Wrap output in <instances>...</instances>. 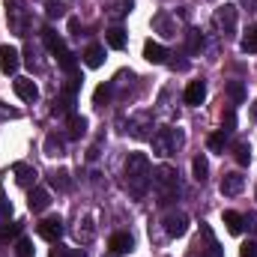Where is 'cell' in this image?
Wrapping results in <instances>:
<instances>
[{
    "instance_id": "1",
    "label": "cell",
    "mask_w": 257,
    "mask_h": 257,
    "mask_svg": "<svg viewBox=\"0 0 257 257\" xmlns=\"http://www.w3.org/2000/svg\"><path fill=\"white\" fill-rule=\"evenodd\" d=\"M153 183V171H150V159L144 153H132L126 159V186L135 197H144L147 186Z\"/></svg>"
},
{
    "instance_id": "2",
    "label": "cell",
    "mask_w": 257,
    "mask_h": 257,
    "mask_svg": "<svg viewBox=\"0 0 257 257\" xmlns=\"http://www.w3.org/2000/svg\"><path fill=\"white\" fill-rule=\"evenodd\" d=\"M150 141H153V153L162 156V159H168V156H174V153L183 147L186 135H183L180 128H159Z\"/></svg>"
},
{
    "instance_id": "3",
    "label": "cell",
    "mask_w": 257,
    "mask_h": 257,
    "mask_svg": "<svg viewBox=\"0 0 257 257\" xmlns=\"http://www.w3.org/2000/svg\"><path fill=\"white\" fill-rule=\"evenodd\" d=\"M153 186H156V189H159V194H162V203H168V200H174V194H180L177 171H174L171 165L156 168V174H153Z\"/></svg>"
},
{
    "instance_id": "4",
    "label": "cell",
    "mask_w": 257,
    "mask_h": 257,
    "mask_svg": "<svg viewBox=\"0 0 257 257\" xmlns=\"http://www.w3.org/2000/svg\"><path fill=\"white\" fill-rule=\"evenodd\" d=\"M236 18H239V9H236L233 3H224V6L215 9V24H218V30H221L227 39L236 36Z\"/></svg>"
},
{
    "instance_id": "5",
    "label": "cell",
    "mask_w": 257,
    "mask_h": 257,
    "mask_svg": "<svg viewBox=\"0 0 257 257\" xmlns=\"http://www.w3.org/2000/svg\"><path fill=\"white\" fill-rule=\"evenodd\" d=\"M6 18H9L12 33H18V36L27 33V9H24V0H6Z\"/></svg>"
},
{
    "instance_id": "6",
    "label": "cell",
    "mask_w": 257,
    "mask_h": 257,
    "mask_svg": "<svg viewBox=\"0 0 257 257\" xmlns=\"http://www.w3.org/2000/svg\"><path fill=\"white\" fill-rule=\"evenodd\" d=\"M189 230V215L186 212H168L165 215V233L168 236H186Z\"/></svg>"
},
{
    "instance_id": "7",
    "label": "cell",
    "mask_w": 257,
    "mask_h": 257,
    "mask_svg": "<svg viewBox=\"0 0 257 257\" xmlns=\"http://www.w3.org/2000/svg\"><path fill=\"white\" fill-rule=\"evenodd\" d=\"M39 236L48 239V242H57V239L63 236V221H60V215L42 218V221H39Z\"/></svg>"
},
{
    "instance_id": "8",
    "label": "cell",
    "mask_w": 257,
    "mask_h": 257,
    "mask_svg": "<svg viewBox=\"0 0 257 257\" xmlns=\"http://www.w3.org/2000/svg\"><path fill=\"white\" fill-rule=\"evenodd\" d=\"M15 96L21 99V102H36L39 99V87L30 81V78H15Z\"/></svg>"
},
{
    "instance_id": "9",
    "label": "cell",
    "mask_w": 257,
    "mask_h": 257,
    "mask_svg": "<svg viewBox=\"0 0 257 257\" xmlns=\"http://www.w3.org/2000/svg\"><path fill=\"white\" fill-rule=\"evenodd\" d=\"M242 189H245V177L242 174H224L221 177V194L233 197V194H239Z\"/></svg>"
},
{
    "instance_id": "10",
    "label": "cell",
    "mask_w": 257,
    "mask_h": 257,
    "mask_svg": "<svg viewBox=\"0 0 257 257\" xmlns=\"http://www.w3.org/2000/svg\"><path fill=\"white\" fill-rule=\"evenodd\" d=\"M18 63H21L18 48H12V45H0V69H3V72H15Z\"/></svg>"
},
{
    "instance_id": "11",
    "label": "cell",
    "mask_w": 257,
    "mask_h": 257,
    "mask_svg": "<svg viewBox=\"0 0 257 257\" xmlns=\"http://www.w3.org/2000/svg\"><path fill=\"white\" fill-rule=\"evenodd\" d=\"M12 174H15L18 186H24V189L36 183V168H30V165H24V162H18V165L12 168Z\"/></svg>"
},
{
    "instance_id": "12",
    "label": "cell",
    "mask_w": 257,
    "mask_h": 257,
    "mask_svg": "<svg viewBox=\"0 0 257 257\" xmlns=\"http://www.w3.org/2000/svg\"><path fill=\"white\" fill-rule=\"evenodd\" d=\"M203 99H206V84L203 81H192L186 87V105H203Z\"/></svg>"
},
{
    "instance_id": "13",
    "label": "cell",
    "mask_w": 257,
    "mask_h": 257,
    "mask_svg": "<svg viewBox=\"0 0 257 257\" xmlns=\"http://www.w3.org/2000/svg\"><path fill=\"white\" fill-rule=\"evenodd\" d=\"M144 60H147V63H165V60H168V51H165L159 42L150 39V42L144 45Z\"/></svg>"
},
{
    "instance_id": "14",
    "label": "cell",
    "mask_w": 257,
    "mask_h": 257,
    "mask_svg": "<svg viewBox=\"0 0 257 257\" xmlns=\"http://www.w3.org/2000/svg\"><path fill=\"white\" fill-rule=\"evenodd\" d=\"M108 248H111L114 254H128V251L135 248V242H132V236H128V233H114V236H111V242H108Z\"/></svg>"
},
{
    "instance_id": "15",
    "label": "cell",
    "mask_w": 257,
    "mask_h": 257,
    "mask_svg": "<svg viewBox=\"0 0 257 257\" xmlns=\"http://www.w3.org/2000/svg\"><path fill=\"white\" fill-rule=\"evenodd\" d=\"M48 203H51V192H48V189H33V192H30V209H33V212L48 209Z\"/></svg>"
},
{
    "instance_id": "16",
    "label": "cell",
    "mask_w": 257,
    "mask_h": 257,
    "mask_svg": "<svg viewBox=\"0 0 257 257\" xmlns=\"http://www.w3.org/2000/svg\"><path fill=\"white\" fill-rule=\"evenodd\" d=\"M84 63L90 66V69H99V66L105 63V48H102V45H90V48L84 51Z\"/></svg>"
},
{
    "instance_id": "17",
    "label": "cell",
    "mask_w": 257,
    "mask_h": 257,
    "mask_svg": "<svg viewBox=\"0 0 257 257\" xmlns=\"http://www.w3.org/2000/svg\"><path fill=\"white\" fill-rule=\"evenodd\" d=\"M224 224H227V230H230L233 236H239V233H242V227H245V215H239V212L227 209V212H224Z\"/></svg>"
},
{
    "instance_id": "18",
    "label": "cell",
    "mask_w": 257,
    "mask_h": 257,
    "mask_svg": "<svg viewBox=\"0 0 257 257\" xmlns=\"http://www.w3.org/2000/svg\"><path fill=\"white\" fill-rule=\"evenodd\" d=\"M45 45H48V51H51L54 57H63L66 51H69V48L63 45V39H60L54 30H45Z\"/></svg>"
},
{
    "instance_id": "19",
    "label": "cell",
    "mask_w": 257,
    "mask_h": 257,
    "mask_svg": "<svg viewBox=\"0 0 257 257\" xmlns=\"http://www.w3.org/2000/svg\"><path fill=\"white\" fill-rule=\"evenodd\" d=\"M147 126H150V114H141L132 126H128V132H132V138H153L150 132H147Z\"/></svg>"
},
{
    "instance_id": "20",
    "label": "cell",
    "mask_w": 257,
    "mask_h": 257,
    "mask_svg": "<svg viewBox=\"0 0 257 257\" xmlns=\"http://www.w3.org/2000/svg\"><path fill=\"white\" fill-rule=\"evenodd\" d=\"M192 171H194V180H197V183H206V174H209V162H206V156H197V159H194Z\"/></svg>"
},
{
    "instance_id": "21",
    "label": "cell",
    "mask_w": 257,
    "mask_h": 257,
    "mask_svg": "<svg viewBox=\"0 0 257 257\" xmlns=\"http://www.w3.org/2000/svg\"><path fill=\"white\" fill-rule=\"evenodd\" d=\"M108 45L117 48V51L126 48V30H123V27H111V30H108Z\"/></svg>"
},
{
    "instance_id": "22",
    "label": "cell",
    "mask_w": 257,
    "mask_h": 257,
    "mask_svg": "<svg viewBox=\"0 0 257 257\" xmlns=\"http://www.w3.org/2000/svg\"><path fill=\"white\" fill-rule=\"evenodd\" d=\"M224 144H227V138H224V128H221V132H215V135H209V138H206V147H209V150H212V153H221V150H224Z\"/></svg>"
},
{
    "instance_id": "23",
    "label": "cell",
    "mask_w": 257,
    "mask_h": 257,
    "mask_svg": "<svg viewBox=\"0 0 257 257\" xmlns=\"http://www.w3.org/2000/svg\"><path fill=\"white\" fill-rule=\"evenodd\" d=\"M153 24L165 33V36H177V27H171V21H168V15H156L153 18Z\"/></svg>"
},
{
    "instance_id": "24",
    "label": "cell",
    "mask_w": 257,
    "mask_h": 257,
    "mask_svg": "<svg viewBox=\"0 0 257 257\" xmlns=\"http://www.w3.org/2000/svg\"><path fill=\"white\" fill-rule=\"evenodd\" d=\"M15 254L18 257H33V242H30L27 236H21V239L15 242Z\"/></svg>"
},
{
    "instance_id": "25",
    "label": "cell",
    "mask_w": 257,
    "mask_h": 257,
    "mask_svg": "<svg viewBox=\"0 0 257 257\" xmlns=\"http://www.w3.org/2000/svg\"><path fill=\"white\" fill-rule=\"evenodd\" d=\"M69 128H72V135H75V138H81V135H84V128H87V120H84V117H78V114H72V117H69Z\"/></svg>"
},
{
    "instance_id": "26",
    "label": "cell",
    "mask_w": 257,
    "mask_h": 257,
    "mask_svg": "<svg viewBox=\"0 0 257 257\" xmlns=\"http://www.w3.org/2000/svg\"><path fill=\"white\" fill-rule=\"evenodd\" d=\"M227 96H230L233 102H242V99H245V90H242V84H239V81H230V84H227Z\"/></svg>"
},
{
    "instance_id": "27",
    "label": "cell",
    "mask_w": 257,
    "mask_h": 257,
    "mask_svg": "<svg viewBox=\"0 0 257 257\" xmlns=\"http://www.w3.org/2000/svg\"><path fill=\"white\" fill-rule=\"evenodd\" d=\"M233 156H236L239 165H248V162H251V150H248L245 144H236V147H233Z\"/></svg>"
},
{
    "instance_id": "28",
    "label": "cell",
    "mask_w": 257,
    "mask_h": 257,
    "mask_svg": "<svg viewBox=\"0 0 257 257\" xmlns=\"http://www.w3.org/2000/svg\"><path fill=\"white\" fill-rule=\"evenodd\" d=\"M242 51H245V54H254L257 51V27H251V33L242 39Z\"/></svg>"
},
{
    "instance_id": "29",
    "label": "cell",
    "mask_w": 257,
    "mask_h": 257,
    "mask_svg": "<svg viewBox=\"0 0 257 257\" xmlns=\"http://www.w3.org/2000/svg\"><path fill=\"white\" fill-rule=\"evenodd\" d=\"M45 147H48V156H60V153H63V141H60L57 135H51V138L45 141Z\"/></svg>"
},
{
    "instance_id": "30",
    "label": "cell",
    "mask_w": 257,
    "mask_h": 257,
    "mask_svg": "<svg viewBox=\"0 0 257 257\" xmlns=\"http://www.w3.org/2000/svg\"><path fill=\"white\" fill-rule=\"evenodd\" d=\"M51 257H87V254L78 251V248H63V245H57V248L51 251Z\"/></svg>"
},
{
    "instance_id": "31",
    "label": "cell",
    "mask_w": 257,
    "mask_h": 257,
    "mask_svg": "<svg viewBox=\"0 0 257 257\" xmlns=\"http://www.w3.org/2000/svg\"><path fill=\"white\" fill-rule=\"evenodd\" d=\"M51 183H54L57 189H69V174H66V171H54V177H51Z\"/></svg>"
},
{
    "instance_id": "32",
    "label": "cell",
    "mask_w": 257,
    "mask_h": 257,
    "mask_svg": "<svg viewBox=\"0 0 257 257\" xmlns=\"http://www.w3.org/2000/svg\"><path fill=\"white\" fill-rule=\"evenodd\" d=\"M239 257H257V242H251V239H248V242L239 248Z\"/></svg>"
},
{
    "instance_id": "33",
    "label": "cell",
    "mask_w": 257,
    "mask_h": 257,
    "mask_svg": "<svg viewBox=\"0 0 257 257\" xmlns=\"http://www.w3.org/2000/svg\"><path fill=\"white\" fill-rule=\"evenodd\" d=\"M48 15H51V18H63L66 6H60V3H48Z\"/></svg>"
},
{
    "instance_id": "34",
    "label": "cell",
    "mask_w": 257,
    "mask_h": 257,
    "mask_svg": "<svg viewBox=\"0 0 257 257\" xmlns=\"http://www.w3.org/2000/svg\"><path fill=\"white\" fill-rule=\"evenodd\" d=\"M9 215H12V203L0 194V218H9Z\"/></svg>"
},
{
    "instance_id": "35",
    "label": "cell",
    "mask_w": 257,
    "mask_h": 257,
    "mask_svg": "<svg viewBox=\"0 0 257 257\" xmlns=\"http://www.w3.org/2000/svg\"><path fill=\"white\" fill-rule=\"evenodd\" d=\"M18 233V224H6L3 227V239H9V236H15Z\"/></svg>"
},
{
    "instance_id": "36",
    "label": "cell",
    "mask_w": 257,
    "mask_h": 257,
    "mask_svg": "<svg viewBox=\"0 0 257 257\" xmlns=\"http://www.w3.org/2000/svg\"><path fill=\"white\" fill-rule=\"evenodd\" d=\"M224 126H227V128L236 126V114H233V111H227V114H224Z\"/></svg>"
},
{
    "instance_id": "37",
    "label": "cell",
    "mask_w": 257,
    "mask_h": 257,
    "mask_svg": "<svg viewBox=\"0 0 257 257\" xmlns=\"http://www.w3.org/2000/svg\"><path fill=\"white\" fill-rule=\"evenodd\" d=\"M102 99H108V87H99V90H96V105H99Z\"/></svg>"
},
{
    "instance_id": "38",
    "label": "cell",
    "mask_w": 257,
    "mask_h": 257,
    "mask_svg": "<svg viewBox=\"0 0 257 257\" xmlns=\"http://www.w3.org/2000/svg\"><path fill=\"white\" fill-rule=\"evenodd\" d=\"M197 45H200V36H197V33H192V36H189V48H192V51H197Z\"/></svg>"
},
{
    "instance_id": "39",
    "label": "cell",
    "mask_w": 257,
    "mask_h": 257,
    "mask_svg": "<svg viewBox=\"0 0 257 257\" xmlns=\"http://www.w3.org/2000/svg\"><path fill=\"white\" fill-rule=\"evenodd\" d=\"M254 120H257V105H254Z\"/></svg>"
}]
</instances>
